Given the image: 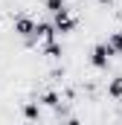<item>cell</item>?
Instances as JSON below:
<instances>
[{
	"mask_svg": "<svg viewBox=\"0 0 122 125\" xmlns=\"http://www.w3.org/2000/svg\"><path fill=\"white\" fill-rule=\"evenodd\" d=\"M113 55H116V52L111 50V44H108V41H99V44H93V47H90V52H87V61H90L93 70H108Z\"/></svg>",
	"mask_w": 122,
	"mask_h": 125,
	"instance_id": "6da1fadb",
	"label": "cell"
},
{
	"mask_svg": "<svg viewBox=\"0 0 122 125\" xmlns=\"http://www.w3.org/2000/svg\"><path fill=\"white\" fill-rule=\"evenodd\" d=\"M35 29H38V21L32 15H15L12 18V32L18 38H23L29 47H32V38H35Z\"/></svg>",
	"mask_w": 122,
	"mask_h": 125,
	"instance_id": "7a4b0ae2",
	"label": "cell"
},
{
	"mask_svg": "<svg viewBox=\"0 0 122 125\" xmlns=\"http://www.w3.org/2000/svg\"><path fill=\"white\" fill-rule=\"evenodd\" d=\"M52 26H55L58 35H70V32L79 29V15H73V12H61V15L52 18Z\"/></svg>",
	"mask_w": 122,
	"mask_h": 125,
	"instance_id": "3957f363",
	"label": "cell"
},
{
	"mask_svg": "<svg viewBox=\"0 0 122 125\" xmlns=\"http://www.w3.org/2000/svg\"><path fill=\"white\" fill-rule=\"evenodd\" d=\"M52 38H58V32L52 26V21H38V29H35V38H32V44H44V41H52Z\"/></svg>",
	"mask_w": 122,
	"mask_h": 125,
	"instance_id": "277c9868",
	"label": "cell"
},
{
	"mask_svg": "<svg viewBox=\"0 0 122 125\" xmlns=\"http://www.w3.org/2000/svg\"><path fill=\"white\" fill-rule=\"evenodd\" d=\"M41 55L44 58H50V61H58L61 55H64V47H61L58 38H52V41H44L41 44Z\"/></svg>",
	"mask_w": 122,
	"mask_h": 125,
	"instance_id": "5b68a950",
	"label": "cell"
},
{
	"mask_svg": "<svg viewBox=\"0 0 122 125\" xmlns=\"http://www.w3.org/2000/svg\"><path fill=\"white\" fill-rule=\"evenodd\" d=\"M41 111H44V108H41V102H38V99H29V102H23V105H20V114H23V119H26V122H38V119H41Z\"/></svg>",
	"mask_w": 122,
	"mask_h": 125,
	"instance_id": "8992f818",
	"label": "cell"
},
{
	"mask_svg": "<svg viewBox=\"0 0 122 125\" xmlns=\"http://www.w3.org/2000/svg\"><path fill=\"white\" fill-rule=\"evenodd\" d=\"M38 102H41V108H52V111H58V114H61V105H64L58 90H44V93L38 96Z\"/></svg>",
	"mask_w": 122,
	"mask_h": 125,
	"instance_id": "52a82bcc",
	"label": "cell"
},
{
	"mask_svg": "<svg viewBox=\"0 0 122 125\" xmlns=\"http://www.w3.org/2000/svg\"><path fill=\"white\" fill-rule=\"evenodd\" d=\"M44 9L55 18V15H61V12H70L67 9V0H44Z\"/></svg>",
	"mask_w": 122,
	"mask_h": 125,
	"instance_id": "ba28073f",
	"label": "cell"
},
{
	"mask_svg": "<svg viewBox=\"0 0 122 125\" xmlns=\"http://www.w3.org/2000/svg\"><path fill=\"white\" fill-rule=\"evenodd\" d=\"M108 96H111V99H116V102L122 99V76H116V79H111V82H108Z\"/></svg>",
	"mask_w": 122,
	"mask_h": 125,
	"instance_id": "9c48e42d",
	"label": "cell"
},
{
	"mask_svg": "<svg viewBox=\"0 0 122 125\" xmlns=\"http://www.w3.org/2000/svg\"><path fill=\"white\" fill-rule=\"evenodd\" d=\"M108 44H111V50H113L116 55H122V29L111 32V35H108Z\"/></svg>",
	"mask_w": 122,
	"mask_h": 125,
	"instance_id": "30bf717a",
	"label": "cell"
},
{
	"mask_svg": "<svg viewBox=\"0 0 122 125\" xmlns=\"http://www.w3.org/2000/svg\"><path fill=\"white\" fill-rule=\"evenodd\" d=\"M61 125H81V119H76V116H67Z\"/></svg>",
	"mask_w": 122,
	"mask_h": 125,
	"instance_id": "8fae6325",
	"label": "cell"
},
{
	"mask_svg": "<svg viewBox=\"0 0 122 125\" xmlns=\"http://www.w3.org/2000/svg\"><path fill=\"white\" fill-rule=\"evenodd\" d=\"M113 3H116V0H96V6H108V9H111Z\"/></svg>",
	"mask_w": 122,
	"mask_h": 125,
	"instance_id": "7c38bea8",
	"label": "cell"
},
{
	"mask_svg": "<svg viewBox=\"0 0 122 125\" xmlns=\"http://www.w3.org/2000/svg\"><path fill=\"white\" fill-rule=\"evenodd\" d=\"M23 125H38V122H23Z\"/></svg>",
	"mask_w": 122,
	"mask_h": 125,
	"instance_id": "4fadbf2b",
	"label": "cell"
}]
</instances>
